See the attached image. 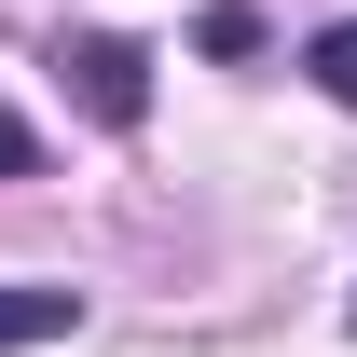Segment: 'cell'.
<instances>
[{"label": "cell", "mask_w": 357, "mask_h": 357, "mask_svg": "<svg viewBox=\"0 0 357 357\" xmlns=\"http://www.w3.org/2000/svg\"><path fill=\"white\" fill-rule=\"evenodd\" d=\"M69 330H83V289H0V357L69 344Z\"/></svg>", "instance_id": "obj_2"}, {"label": "cell", "mask_w": 357, "mask_h": 357, "mask_svg": "<svg viewBox=\"0 0 357 357\" xmlns=\"http://www.w3.org/2000/svg\"><path fill=\"white\" fill-rule=\"evenodd\" d=\"M303 69H316V96H330V110H357V14H344V28H316Z\"/></svg>", "instance_id": "obj_3"}, {"label": "cell", "mask_w": 357, "mask_h": 357, "mask_svg": "<svg viewBox=\"0 0 357 357\" xmlns=\"http://www.w3.org/2000/svg\"><path fill=\"white\" fill-rule=\"evenodd\" d=\"M28 165H42V137H28L14 110H0V178H28Z\"/></svg>", "instance_id": "obj_4"}, {"label": "cell", "mask_w": 357, "mask_h": 357, "mask_svg": "<svg viewBox=\"0 0 357 357\" xmlns=\"http://www.w3.org/2000/svg\"><path fill=\"white\" fill-rule=\"evenodd\" d=\"M55 69H69V96H83L110 137H124V124H151V55H137V42L83 28V42H55Z\"/></svg>", "instance_id": "obj_1"}]
</instances>
